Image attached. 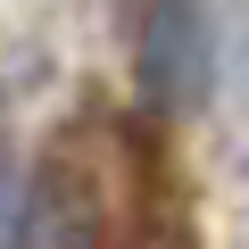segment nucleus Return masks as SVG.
I'll use <instances>...</instances> for the list:
<instances>
[{
  "label": "nucleus",
  "mask_w": 249,
  "mask_h": 249,
  "mask_svg": "<svg viewBox=\"0 0 249 249\" xmlns=\"http://www.w3.org/2000/svg\"><path fill=\"white\" fill-rule=\"evenodd\" d=\"M216 67H224V42H216V9L208 0H150L142 9V25H133V83H142L150 116L191 124L216 100Z\"/></svg>",
  "instance_id": "f257e3e1"
},
{
  "label": "nucleus",
  "mask_w": 249,
  "mask_h": 249,
  "mask_svg": "<svg viewBox=\"0 0 249 249\" xmlns=\"http://www.w3.org/2000/svg\"><path fill=\"white\" fill-rule=\"evenodd\" d=\"M116 241V183L91 150H50L34 191H17L9 249H108Z\"/></svg>",
  "instance_id": "f03ea898"
},
{
  "label": "nucleus",
  "mask_w": 249,
  "mask_h": 249,
  "mask_svg": "<svg viewBox=\"0 0 249 249\" xmlns=\"http://www.w3.org/2000/svg\"><path fill=\"white\" fill-rule=\"evenodd\" d=\"M17 150H9V133H0V241H9V216H17Z\"/></svg>",
  "instance_id": "7ed1b4c3"
},
{
  "label": "nucleus",
  "mask_w": 249,
  "mask_h": 249,
  "mask_svg": "<svg viewBox=\"0 0 249 249\" xmlns=\"http://www.w3.org/2000/svg\"><path fill=\"white\" fill-rule=\"evenodd\" d=\"M133 249H191V241H183V232H175V224H166V232H142V241H133Z\"/></svg>",
  "instance_id": "20e7f679"
}]
</instances>
